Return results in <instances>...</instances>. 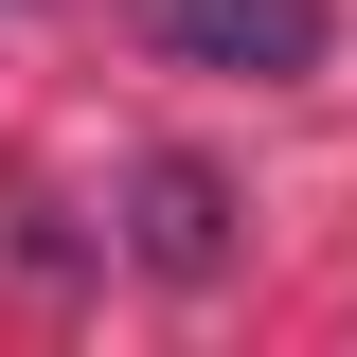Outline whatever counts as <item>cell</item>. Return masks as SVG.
<instances>
[{"label":"cell","instance_id":"6da1fadb","mask_svg":"<svg viewBox=\"0 0 357 357\" xmlns=\"http://www.w3.org/2000/svg\"><path fill=\"white\" fill-rule=\"evenodd\" d=\"M143 36H161L178 72H250V89H286V72L340 54V0H143Z\"/></svg>","mask_w":357,"mask_h":357},{"label":"cell","instance_id":"7a4b0ae2","mask_svg":"<svg viewBox=\"0 0 357 357\" xmlns=\"http://www.w3.org/2000/svg\"><path fill=\"white\" fill-rule=\"evenodd\" d=\"M126 197H143V268H161V286H215V268H232V178H215V161L161 143Z\"/></svg>","mask_w":357,"mask_h":357}]
</instances>
